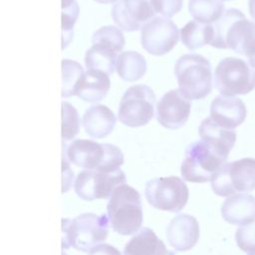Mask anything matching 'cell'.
I'll use <instances>...</instances> for the list:
<instances>
[{"instance_id": "f1b7e54d", "label": "cell", "mask_w": 255, "mask_h": 255, "mask_svg": "<svg viewBox=\"0 0 255 255\" xmlns=\"http://www.w3.org/2000/svg\"><path fill=\"white\" fill-rule=\"evenodd\" d=\"M237 246L248 255H255V221L240 226L235 232Z\"/></svg>"}, {"instance_id": "7c38bea8", "label": "cell", "mask_w": 255, "mask_h": 255, "mask_svg": "<svg viewBox=\"0 0 255 255\" xmlns=\"http://www.w3.org/2000/svg\"><path fill=\"white\" fill-rule=\"evenodd\" d=\"M124 183L126 175L121 168L114 171L85 169L78 174L74 189L81 199L92 201L110 198L114 189Z\"/></svg>"}, {"instance_id": "4fadbf2b", "label": "cell", "mask_w": 255, "mask_h": 255, "mask_svg": "<svg viewBox=\"0 0 255 255\" xmlns=\"http://www.w3.org/2000/svg\"><path fill=\"white\" fill-rule=\"evenodd\" d=\"M177 26L168 18L153 17L141 28V46L151 55L161 56L173 49L178 42Z\"/></svg>"}, {"instance_id": "ba28073f", "label": "cell", "mask_w": 255, "mask_h": 255, "mask_svg": "<svg viewBox=\"0 0 255 255\" xmlns=\"http://www.w3.org/2000/svg\"><path fill=\"white\" fill-rule=\"evenodd\" d=\"M225 161L226 159L220 156L209 144L203 140H198L186 147L180 172L186 181L207 182L211 181Z\"/></svg>"}, {"instance_id": "ffe728a7", "label": "cell", "mask_w": 255, "mask_h": 255, "mask_svg": "<svg viewBox=\"0 0 255 255\" xmlns=\"http://www.w3.org/2000/svg\"><path fill=\"white\" fill-rule=\"evenodd\" d=\"M115 114L104 105H94L84 114L83 127L88 135L93 138H103L109 135L116 126Z\"/></svg>"}, {"instance_id": "5bb4252c", "label": "cell", "mask_w": 255, "mask_h": 255, "mask_svg": "<svg viewBox=\"0 0 255 255\" xmlns=\"http://www.w3.org/2000/svg\"><path fill=\"white\" fill-rule=\"evenodd\" d=\"M155 13L152 0H119L112 9L114 22L128 32L141 30Z\"/></svg>"}, {"instance_id": "277c9868", "label": "cell", "mask_w": 255, "mask_h": 255, "mask_svg": "<svg viewBox=\"0 0 255 255\" xmlns=\"http://www.w3.org/2000/svg\"><path fill=\"white\" fill-rule=\"evenodd\" d=\"M107 211L110 224L118 234H135L141 227L143 216L140 195L127 183L114 189L107 204Z\"/></svg>"}, {"instance_id": "d6986e66", "label": "cell", "mask_w": 255, "mask_h": 255, "mask_svg": "<svg viewBox=\"0 0 255 255\" xmlns=\"http://www.w3.org/2000/svg\"><path fill=\"white\" fill-rule=\"evenodd\" d=\"M223 219L233 225L244 226L255 221V197L240 193L227 197L221 206Z\"/></svg>"}, {"instance_id": "4316f807", "label": "cell", "mask_w": 255, "mask_h": 255, "mask_svg": "<svg viewBox=\"0 0 255 255\" xmlns=\"http://www.w3.org/2000/svg\"><path fill=\"white\" fill-rule=\"evenodd\" d=\"M80 8L76 0L62 4V49L67 48L73 38V29Z\"/></svg>"}, {"instance_id": "f546056e", "label": "cell", "mask_w": 255, "mask_h": 255, "mask_svg": "<svg viewBox=\"0 0 255 255\" xmlns=\"http://www.w3.org/2000/svg\"><path fill=\"white\" fill-rule=\"evenodd\" d=\"M156 13L170 19L178 13L182 7V0H152Z\"/></svg>"}, {"instance_id": "8d00e7d4", "label": "cell", "mask_w": 255, "mask_h": 255, "mask_svg": "<svg viewBox=\"0 0 255 255\" xmlns=\"http://www.w3.org/2000/svg\"><path fill=\"white\" fill-rule=\"evenodd\" d=\"M221 1H230V0H221Z\"/></svg>"}, {"instance_id": "4dcf8cb0", "label": "cell", "mask_w": 255, "mask_h": 255, "mask_svg": "<svg viewBox=\"0 0 255 255\" xmlns=\"http://www.w3.org/2000/svg\"><path fill=\"white\" fill-rule=\"evenodd\" d=\"M69 160L66 157L65 154H63V158H62V171H63V186H62V192H67L72 184H73V180H74V172L73 170L70 168V164H69Z\"/></svg>"}, {"instance_id": "5b68a950", "label": "cell", "mask_w": 255, "mask_h": 255, "mask_svg": "<svg viewBox=\"0 0 255 255\" xmlns=\"http://www.w3.org/2000/svg\"><path fill=\"white\" fill-rule=\"evenodd\" d=\"M178 89L189 100H201L212 90V73L209 61L198 54L181 56L174 67Z\"/></svg>"}, {"instance_id": "836d02e7", "label": "cell", "mask_w": 255, "mask_h": 255, "mask_svg": "<svg viewBox=\"0 0 255 255\" xmlns=\"http://www.w3.org/2000/svg\"><path fill=\"white\" fill-rule=\"evenodd\" d=\"M248 63L250 64L251 67L255 68V53H254L252 56H250V57L248 58Z\"/></svg>"}, {"instance_id": "e0dca14e", "label": "cell", "mask_w": 255, "mask_h": 255, "mask_svg": "<svg viewBox=\"0 0 255 255\" xmlns=\"http://www.w3.org/2000/svg\"><path fill=\"white\" fill-rule=\"evenodd\" d=\"M246 106L236 97L218 96L210 105V118L219 126L234 129L246 119Z\"/></svg>"}, {"instance_id": "e575fe53", "label": "cell", "mask_w": 255, "mask_h": 255, "mask_svg": "<svg viewBox=\"0 0 255 255\" xmlns=\"http://www.w3.org/2000/svg\"><path fill=\"white\" fill-rule=\"evenodd\" d=\"M94 1H96L98 3H101V4H110V3H114L118 0H94Z\"/></svg>"}, {"instance_id": "6da1fadb", "label": "cell", "mask_w": 255, "mask_h": 255, "mask_svg": "<svg viewBox=\"0 0 255 255\" xmlns=\"http://www.w3.org/2000/svg\"><path fill=\"white\" fill-rule=\"evenodd\" d=\"M213 38L210 46L231 49L235 53L250 57L255 53V23L246 19L238 9H227L212 24Z\"/></svg>"}, {"instance_id": "7a4b0ae2", "label": "cell", "mask_w": 255, "mask_h": 255, "mask_svg": "<svg viewBox=\"0 0 255 255\" xmlns=\"http://www.w3.org/2000/svg\"><path fill=\"white\" fill-rule=\"evenodd\" d=\"M63 154L71 163L89 170L114 171L124 164V154L120 147L91 139L78 138L69 144L63 142Z\"/></svg>"}, {"instance_id": "8fae6325", "label": "cell", "mask_w": 255, "mask_h": 255, "mask_svg": "<svg viewBox=\"0 0 255 255\" xmlns=\"http://www.w3.org/2000/svg\"><path fill=\"white\" fill-rule=\"evenodd\" d=\"M155 95L146 85L129 87L122 97L118 117L129 128L145 126L154 116Z\"/></svg>"}, {"instance_id": "74e56055", "label": "cell", "mask_w": 255, "mask_h": 255, "mask_svg": "<svg viewBox=\"0 0 255 255\" xmlns=\"http://www.w3.org/2000/svg\"><path fill=\"white\" fill-rule=\"evenodd\" d=\"M63 255H67V254H66V253H64V252H63Z\"/></svg>"}, {"instance_id": "d4e9b609", "label": "cell", "mask_w": 255, "mask_h": 255, "mask_svg": "<svg viewBox=\"0 0 255 255\" xmlns=\"http://www.w3.org/2000/svg\"><path fill=\"white\" fill-rule=\"evenodd\" d=\"M190 15L202 23H214L223 14L224 4L221 0H189Z\"/></svg>"}, {"instance_id": "9c48e42d", "label": "cell", "mask_w": 255, "mask_h": 255, "mask_svg": "<svg viewBox=\"0 0 255 255\" xmlns=\"http://www.w3.org/2000/svg\"><path fill=\"white\" fill-rule=\"evenodd\" d=\"M214 85L222 96L246 95L255 89V69L241 59L224 58L215 68Z\"/></svg>"}, {"instance_id": "83f0119b", "label": "cell", "mask_w": 255, "mask_h": 255, "mask_svg": "<svg viewBox=\"0 0 255 255\" xmlns=\"http://www.w3.org/2000/svg\"><path fill=\"white\" fill-rule=\"evenodd\" d=\"M80 130V119L77 110L69 103H62V138L73 139Z\"/></svg>"}, {"instance_id": "d6a6232c", "label": "cell", "mask_w": 255, "mask_h": 255, "mask_svg": "<svg viewBox=\"0 0 255 255\" xmlns=\"http://www.w3.org/2000/svg\"><path fill=\"white\" fill-rule=\"evenodd\" d=\"M248 7H249V13L253 18V20L255 21V0H249Z\"/></svg>"}, {"instance_id": "ac0fdd59", "label": "cell", "mask_w": 255, "mask_h": 255, "mask_svg": "<svg viewBox=\"0 0 255 255\" xmlns=\"http://www.w3.org/2000/svg\"><path fill=\"white\" fill-rule=\"evenodd\" d=\"M201 140L209 144L220 156L227 159L236 141V131L216 124L210 117L203 120L198 128Z\"/></svg>"}, {"instance_id": "2e32d148", "label": "cell", "mask_w": 255, "mask_h": 255, "mask_svg": "<svg viewBox=\"0 0 255 255\" xmlns=\"http://www.w3.org/2000/svg\"><path fill=\"white\" fill-rule=\"evenodd\" d=\"M199 224L189 214H178L173 217L166 229V238L176 251H187L195 246L199 239Z\"/></svg>"}, {"instance_id": "52a82bcc", "label": "cell", "mask_w": 255, "mask_h": 255, "mask_svg": "<svg viewBox=\"0 0 255 255\" xmlns=\"http://www.w3.org/2000/svg\"><path fill=\"white\" fill-rule=\"evenodd\" d=\"M210 182L213 192L222 197L254 190L255 158L244 157L223 163Z\"/></svg>"}, {"instance_id": "7402d4cb", "label": "cell", "mask_w": 255, "mask_h": 255, "mask_svg": "<svg viewBox=\"0 0 255 255\" xmlns=\"http://www.w3.org/2000/svg\"><path fill=\"white\" fill-rule=\"evenodd\" d=\"M111 87L109 75L97 70H87L80 84L77 96L88 103L103 100Z\"/></svg>"}, {"instance_id": "44dd1931", "label": "cell", "mask_w": 255, "mask_h": 255, "mask_svg": "<svg viewBox=\"0 0 255 255\" xmlns=\"http://www.w3.org/2000/svg\"><path fill=\"white\" fill-rule=\"evenodd\" d=\"M123 255H173L154 231L148 227L140 228L125 245Z\"/></svg>"}, {"instance_id": "3957f363", "label": "cell", "mask_w": 255, "mask_h": 255, "mask_svg": "<svg viewBox=\"0 0 255 255\" xmlns=\"http://www.w3.org/2000/svg\"><path fill=\"white\" fill-rule=\"evenodd\" d=\"M109 217L106 214L83 213L73 219H62V247L87 252L105 241L109 234Z\"/></svg>"}, {"instance_id": "d590c367", "label": "cell", "mask_w": 255, "mask_h": 255, "mask_svg": "<svg viewBox=\"0 0 255 255\" xmlns=\"http://www.w3.org/2000/svg\"><path fill=\"white\" fill-rule=\"evenodd\" d=\"M71 1H73V0H62V4H64V3H69V2H71Z\"/></svg>"}, {"instance_id": "9a60e30c", "label": "cell", "mask_w": 255, "mask_h": 255, "mask_svg": "<svg viewBox=\"0 0 255 255\" xmlns=\"http://www.w3.org/2000/svg\"><path fill=\"white\" fill-rule=\"evenodd\" d=\"M190 109V100L179 89L170 90L156 105V120L165 128L177 129L186 124Z\"/></svg>"}, {"instance_id": "cb8c5ba5", "label": "cell", "mask_w": 255, "mask_h": 255, "mask_svg": "<svg viewBox=\"0 0 255 255\" xmlns=\"http://www.w3.org/2000/svg\"><path fill=\"white\" fill-rule=\"evenodd\" d=\"M213 38L212 25L202 23L196 20L188 22L180 30V39L182 44L188 50H195L207 44L210 45Z\"/></svg>"}, {"instance_id": "603a6c76", "label": "cell", "mask_w": 255, "mask_h": 255, "mask_svg": "<svg viewBox=\"0 0 255 255\" xmlns=\"http://www.w3.org/2000/svg\"><path fill=\"white\" fill-rule=\"evenodd\" d=\"M116 70L122 80L126 82H135L144 76L146 72V61L144 57L137 52H123L118 57Z\"/></svg>"}, {"instance_id": "1f68e13d", "label": "cell", "mask_w": 255, "mask_h": 255, "mask_svg": "<svg viewBox=\"0 0 255 255\" xmlns=\"http://www.w3.org/2000/svg\"><path fill=\"white\" fill-rule=\"evenodd\" d=\"M88 255H122V254L113 245L103 243V244H99V245L93 247L89 251Z\"/></svg>"}, {"instance_id": "484cf974", "label": "cell", "mask_w": 255, "mask_h": 255, "mask_svg": "<svg viewBox=\"0 0 255 255\" xmlns=\"http://www.w3.org/2000/svg\"><path fill=\"white\" fill-rule=\"evenodd\" d=\"M83 67L76 61L65 59L62 61V97L77 96L80 84L84 78Z\"/></svg>"}, {"instance_id": "30bf717a", "label": "cell", "mask_w": 255, "mask_h": 255, "mask_svg": "<svg viewBox=\"0 0 255 255\" xmlns=\"http://www.w3.org/2000/svg\"><path fill=\"white\" fill-rule=\"evenodd\" d=\"M144 196L152 207L175 213L186 205L189 191L180 177L171 175L148 180Z\"/></svg>"}, {"instance_id": "8992f818", "label": "cell", "mask_w": 255, "mask_h": 255, "mask_svg": "<svg viewBox=\"0 0 255 255\" xmlns=\"http://www.w3.org/2000/svg\"><path fill=\"white\" fill-rule=\"evenodd\" d=\"M125 36L115 26L97 30L92 38V47L86 52L85 65L88 70H97L112 75L115 72L119 53L125 47Z\"/></svg>"}]
</instances>
